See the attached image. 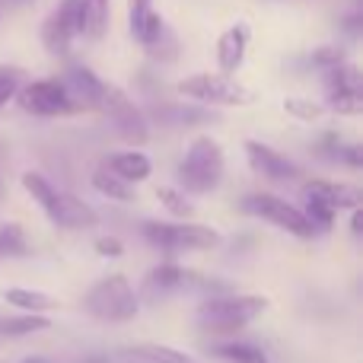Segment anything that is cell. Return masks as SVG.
I'll return each instance as SVG.
<instances>
[{"label": "cell", "instance_id": "obj_1", "mask_svg": "<svg viewBox=\"0 0 363 363\" xmlns=\"http://www.w3.org/2000/svg\"><path fill=\"white\" fill-rule=\"evenodd\" d=\"M268 309L264 296H249V294H220V296H207L198 303L194 315H198V325L211 335H233L239 328H245L252 319Z\"/></svg>", "mask_w": 363, "mask_h": 363}, {"label": "cell", "instance_id": "obj_2", "mask_svg": "<svg viewBox=\"0 0 363 363\" xmlns=\"http://www.w3.org/2000/svg\"><path fill=\"white\" fill-rule=\"evenodd\" d=\"M23 188L42 204V211L48 213L51 223L64 226V230H89V226L99 223V213H96L86 201L74 198V194H67V191H57V188L45 176H38V172H26Z\"/></svg>", "mask_w": 363, "mask_h": 363}, {"label": "cell", "instance_id": "obj_3", "mask_svg": "<svg viewBox=\"0 0 363 363\" xmlns=\"http://www.w3.org/2000/svg\"><path fill=\"white\" fill-rule=\"evenodd\" d=\"M223 169H226V160L220 144L211 138H198L185 150V160L179 166V182L191 194H211L223 182Z\"/></svg>", "mask_w": 363, "mask_h": 363}, {"label": "cell", "instance_id": "obj_4", "mask_svg": "<svg viewBox=\"0 0 363 363\" xmlns=\"http://www.w3.org/2000/svg\"><path fill=\"white\" fill-rule=\"evenodd\" d=\"M83 309H86L93 319H102V322H128L138 315L140 300L125 274H108L89 287L86 300H83Z\"/></svg>", "mask_w": 363, "mask_h": 363}, {"label": "cell", "instance_id": "obj_5", "mask_svg": "<svg viewBox=\"0 0 363 363\" xmlns=\"http://www.w3.org/2000/svg\"><path fill=\"white\" fill-rule=\"evenodd\" d=\"M140 233L147 236V242L163 252H207L220 245V233L201 223H157V220H147V223H140Z\"/></svg>", "mask_w": 363, "mask_h": 363}, {"label": "cell", "instance_id": "obj_6", "mask_svg": "<svg viewBox=\"0 0 363 363\" xmlns=\"http://www.w3.org/2000/svg\"><path fill=\"white\" fill-rule=\"evenodd\" d=\"M242 211L252 213V217H262L264 223L277 226V230H287L290 236H296V239H313L315 236V226L309 223L306 213H303L296 204H287L284 198H277V194H264V191L245 194Z\"/></svg>", "mask_w": 363, "mask_h": 363}, {"label": "cell", "instance_id": "obj_7", "mask_svg": "<svg viewBox=\"0 0 363 363\" xmlns=\"http://www.w3.org/2000/svg\"><path fill=\"white\" fill-rule=\"evenodd\" d=\"M179 93L207 106H249L255 99L252 89L236 83L230 74H191L179 83Z\"/></svg>", "mask_w": 363, "mask_h": 363}, {"label": "cell", "instance_id": "obj_8", "mask_svg": "<svg viewBox=\"0 0 363 363\" xmlns=\"http://www.w3.org/2000/svg\"><path fill=\"white\" fill-rule=\"evenodd\" d=\"M96 112L106 115V118L112 121V128L128 140V144L140 147V144H147V140H150V125H147L144 112H140V108L128 99L125 89L106 83L102 99H99V108H96Z\"/></svg>", "mask_w": 363, "mask_h": 363}, {"label": "cell", "instance_id": "obj_9", "mask_svg": "<svg viewBox=\"0 0 363 363\" xmlns=\"http://www.w3.org/2000/svg\"><path fill=\"white\" fill-rule=\"evenodd\" d=\"M16 102L23 112L38 115V118H67L77 115L80 106L70 99L61 80H32L16 89Z\"/></svg>", "mask_w": 363, "mask_h": 363}, {"label": "cell", "instance_id": "obj_10", "mask_svg": "<svg viewBox=\"0 0 363 363\" xmlns=\"http://www.w3.org/2000/svg\"><path fill=\"white\" fill-rule=\"evenodd\" d=\"M179 290H220V294H230V287L213 277H204L198 271H188V268H179L176 262H163L147 274L144 281V294L147 296H169V294H179Z\"/></svg>", "mask_w": 363, "mask_h": 363}, {"label": "cell", "instance_id": "obj_11", "mask_svg": "<svg viewBox=\"0 0 363 363\" xmlns=\"http://www.w3.org/2000/svg\"><path fill=\"white\" fill-rule=\"evenodd\" d=\"M80 35H83V4L80 0H61L57 10L42 26V45L51 55H67L74 38Z\"/></svg>", "mask_w": 363, "mask_h": 363}, {"label": "cell", "instance_id": "obj_12", "mask_svg": "<svg viewBox=\"0 0 363 363\" xmlns=\"http://www.w3.org/2000/svg\"><path fill=\"white\" fill-rule=\"evenodd\" d=\"M325 74V93L328 106L341 115H357L363 108V86H360V70L351 64H338V67L322 70Z\"/></svg>", "mask_w": 363, "mask_h": 363}, {"label": "cell", "instance_id": "obj_13", "mask_svg": "<svg viewBox=\"0 0 363 363\" xmlns=\"http://www.w3.org/2000/svg\"><path fill=\"white\" fill-rule=\"evenodd\" d=\"M61 83H64V89L70 93V99H74L80 108H99L106 80H99L89 67H83V64H70V67L64 70Z\"/></svg>", "mask_w": 363, "mask_h": 363}, {"label": "cell", "instance_id": "obj_14", "mask_svg": "<svg viewBox=\"0 0 363 363\" xmlns=\"http://www.w3.org/2000/svg\"><path fill=\"white\" fill-rule=\"evenodd\" d=\"M245 157H249V166L262 176L274 179V182H290V179H300V166L290 163L284 153L271 150V147L258 144V140H249L245 144Z\"/></svg>", "mask_w": 363, "mask_h": 363}, {"label": "cell", "instance_id": "obj_15", "mask_svg": "<svg viewBox=\"0 0 363 363\" xmlns=\"http://www.w3.org/2000/svg\"><path fill=\"white\" fill-rule=\"evenodd\" d=\"M128 13H131V35L144 48H153L166 35L163 16L150 6V0H128Z\"/></svg>", "mask_w": 363, "mask_h": 363}, {"label": "cell", "instance_id": "obj_16", "mask_svg": "<svg viewBox=\"0 0 363 363\" xmlns=\"http://www.w3.org/2000/svg\"><path fill=\"white\" fill-rule=\"evenodd\" d=\"M245 48H249V26L236 23L217 38V64L220 74H236L245 61Z\"/></svg>", "mask_w": 363, "mask_h": 363}, {"label": "cell", "instance_id": "obj_17", "mask_svg": "<svg viewBox=\"0 0 363 363\" xmlns=\"http://www.w3.org/2000/svg\"><path fill=\"white\" fill-rule=\"evenodd\" d=\"M303 194H313V198L332 204L335 211H345V207H357L360 204V191L354 185H341V182H325V179H313L303 185Z\"/></svg>", "mask_w": 363, "mask_h": 363}, {"label": "cell", "instance_id": "obj_18", "mask_svg": "<svg viewBox=\"0 0 363 363\" xmlns=\"http://www.w3.org/2000/svg\"><path fill=\"white\" fill-rule=\"evenodd\" d=\"M106 166L115 172V176L131 182V185L150 179V172H153L150 157H147V153H140V150H118V153H112V157L106 160Z\"/></svg>", "mask_w": 363, "mask_h": 363}, {"label": "cell", "instance_id": "obj_19", "mask_svg": "<svg viewBox=\"0 0 363 363\" xmlns=\"http://www.w3.org/2000/svg\"><path fill=\"white\" fill-rule=\"evenodd\" d=\"M115 360H121V363H198L194 357H188V354L176 351V347H166V345H134L115 354Z\"/></svg>", "mask_w": 363, "mask_h": 363}, {"label": "cell", "instance_id": "obj_20", "mask_svg": "<svg viewBox=\"0 0 363 363\" xmlns=\"http://www.w3.org/2000/svg\"><path fill=\"white\" fill-rule=\"evenodd\" d=\"M213 357L223 363H271L264 357V351L258 345H249V341H220V345L211 347Z\"/></svg>", "mask_w": 363, "mask_h": 363}, {"label": "cell", "instance_id": "obj_21", "mask_svg": "<svg viewBox=\"0 0 363 363\" xmlns=\"http://www.w3.org/2000/svg\"><path fill=\"white\" fill-rule=\"evenodd\" d=\"M93 188H96V191H102L106 198L121 201V204H128V201L138 198V191H134L131 182H125L121 176H115L108 166H99V169L93 172Z\"/></svg>", "mask_w": 363, "mask_h": 363}, {"label": "cell", "instance_id": "obj_22", "mask_svg": "<svg viewBox=\"0 0 363 363\" xmlns=\"http://www.w3.org/2000/svg\"><path fill=\"white\" fill-rule=\"evenodd\" d=\"M4 296L10 306L19 309V313H48V309H55V300H51L48 294H42V290L10 287V290H4Z\"/></svg>", "mask_w": 363, "mask_h": 363}, {"label": "cell", "instance_id": "obj_23", "mask_svg": "<svg viewBox=\"0 0 363 363\" xmlns=\"http://www.w3.org/2000/svg\"><path fill=\"white\" fill-rule=\"evenodd\" d=\"M83 4V35L102 38L108 29V0H80Z\"/></svg>", "mask_w": 363, "mask_h": 363}, {"label": "cell", "instance_id": "obj_24", "mask_svg": "<svg viewBox=\"0 0 363 363\" xmlns=\"http://www.w3.org/2000/svg\"><path fill=\"white\" fill-rule=\"evenodd\" d=\"M48 325L51 319H45V313L6 315V319H0V335H32V332H45Z\"/></svg>", "mask_w": 363, "mask_h": 363}, {"label": "cell", "instance_id": "obj_25", "mask_svg": "<svg viewBox=\"0 0 363 363\" xmlns=\"http://www.w3.org/2000/svg\"><path fill=\"white\" fill-rule=\"evenodd\" d=\"M303 198H306V204H303L300 211L309 217V223L315 226V233H319V230L322 233L332 230V226H335V213H338V211H335L332 204H325V201L313 198V194H303Z\"/></svg>", "mask_w": 363, "mask_h": 363}, {"label": "cell", "instance_id": "obj_26", "mask_svg": "<svg viewBox=\"0 0 363 363\" xmlns=\"http://www.w3.org/2000/svg\"><path fill=\"white\" fill-rule=\"evenodd\" d=\"M26 236L19 223H0V258H13V255H26Z\"/></svg>", "mask_w": 363, "mask_h": 363}, {"label": "cell", "instance_id": "obj_27", "mask_svg": "<svg viewBox=\"0 0 363 363\" xmlns=\"http://www.w3.org/2000/svg\"><path fill=\"white\" fill-rule=\"evenodd\" d=\"M157 201L172 213V217H191L194 213V207H191V201L185 198V191H176V188H169V185L157 188Z\"/></svg>", "mask_w": 363, "mask_h": 363}, {"label": "cell", "instance_id": "obj_28", "mask_svg": "<svg viewBox=\"0 0 363 363\" xmlns=\"http://www.w3.org/2000/svg\"><path fill=\"white\" fill-rule=\"evenodd\" d=\"M19 83H23V70H16V67H0V106H6V102L16 96Z\"/></svg>", "mask_w": 363, "mask_h": 363}, {"label": "cell", "instance_id": "obj_29", "mask_svg": "<svg viewBox=\"0 0 363 363\" xmlns=\"http://www.w3.org/2000/svg\"><path fill=\"white\" fill-rule=\"evenodd\" d=\"M284 108H287L290 115H296L300 121H315L322 115V106L313 99H287L284 102Z\"/></svg>", "mask_w": 363, "mask_h": 363}, {"label": "cell", "instance_id": "obj_30", "mask_svg": "<svg viewBox=\"0 0 363 363\" xmlns=\"http://www.w3.org/2000/svg\"><path fill=\"white\" fill-rule=\"evenodd\" d=\"M313 64L319 70H328V67H338V64H345V51L335 48V45H328V48H319L313 55Z\"/></svg>", "mask_w": 363, "mask_h": 363}, {"label": "cell", "instance_id": "obj_31", "mask_svg": "<svg viewBox=\"0 0 363 363\" xmlns=\"http://www.w3.org/2000/svg\"><path fill=\"white\" fill-rule=\"evenodd\" d=\"M335 160H341V163H347L351 169H360V163H363V157H360V147L357 144H351V147H345L341 144V150H338V157Z\"/></svg>", "mask_w": 363, "mask_h": 363}, {"label": "cell", "instance_id": "obj_32", "mask_svg": "<svg viewBox=\"0 0 363 363\" xmlns=\"http://www.w3.org/2000/svg\"><path fill=\"white\" fill-rule=\"evenodd\" d=\"M96 252H99V255H121L125 245H121L118 239H99V242H96Z\"/></svg>", "mask_w": 363, "mask_h": 363}, {"label": "cell", "instance_id": "obj_33", "mask_svg": "<svg viewBox=\"0 0 363 363\" xmlns=\"http://www.w3.org/2000/svg\"><path fill=\"white\" fill-rule=\"evenodd\" d=\"M360 226H363V211H360V207H354V217H351V233H354V239H360Z\"/></svg>", "mask_w": 363, "mask_h": 363}, {"label": "cell", "instance_id": "obj_34", "mask_svg": "<svg viewBox=\"0 0 363 363\" xmlns=\"http://www.w3.org/2000/svg\"><path fill=\"white\" fill-rule=\"evenodd\" d=\"M23 363H55V360H48V357H26Z\"/></svg>", "mask_w": 363, "mask_h": 363}, {"label": "cell", "instance_id": "obj_35", "mask_svg": "<svg viewBox=\"0 0 363 363\" xmlns=\"http://www.w3.org/2000/svg\"><path fill=\"white\" fill-rule=\"evenodd\" d=\"M6 6H26V4H32V0H4Z\"/></svg>", "mask_w": 363, "mask_h": 363}]
</instances>
